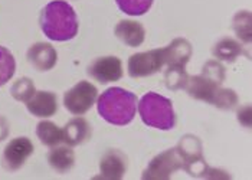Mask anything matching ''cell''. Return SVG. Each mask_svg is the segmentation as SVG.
I'll return each mask as SVG.
<instances>
[{
    "mask_svg": "<svg viewBox=\"0 0 252 180\" xmlns=\"http://www.w3.org/2000/svg\"><path fill=\"white\" fill-rule=\"evenodd\" d=\"M43 35L55 42L74 39L78 33V18L74 7L65 0H54L40 12Z\"/></svg>",
    "mask_w": 252,
    "mask_h": 180,
    "instance_id": "obj_1",
    "label": "cell"
},
{
    "mask_svg": "<svg viewBox=\"0 0 252 180\" xmlns=\"http://www.w3.org/2000/svg\"><path fill=\"white\" fill-rule=\"evenodd\" d=\"M98 114L110 124L127 125L137 111V97L120 87H113L104 91L97 98Z\"/></svg>",
    "mask_w": 252,
    "mask_h": 180,
    "instance_id": "obj_2",
    "label": "cell"
},
{
    "mask_svg": "<svg viewBox=\"0 0 252 180\" xmlns=\"http://www.w3.org/2000/svg\"><path fill=\"white\" fill-rule=\"evenodd\" d=\"M138 113L143 122L157 130H172L175 127V110L172 101L157 92H147L138 102Z\"/></svg>",
    "mask_w": 252,
    "mask_h": 180,
    "instance_id": "obj_3",
    "label": "cell"
},
{
    "mask_svg": "<svg viewBox=\"0 0 252 180\" xmlns=\"http://www.w3.org/2000/svg\"><path fill=\"white\" fill-rule=\"evenodd\" d=\"M97 97V88L88 81H81L77 85H74L69 91L65 92L63 105L71 114L82 116L94 105Z\"/></svg>",
    "mask_w": 252,
    "mask_h": 180,
    "instance_id": "obj_4",
    "label": "cell"
},
{
    "mask_svg": "<svg viewBox=\"0 0 252 180\" xmlns=\"http://www.w3.org/2000/svg\"><path fill=\"white\" fill-rule=\"evenodd\" d=\"M166 63L164 48L133 55L128 60V74L133 78H143L157 72Z\"/></svg>",
    "mask_w": 252,
    "mask_h": 180,
    "instance_id": "obj_5",
    "label": "cell"
},
{
    "mask_svg": "<svg viewBox=\"0 0 252 180\" xmlns=\"http://www.w3.org/2000/svg\"><path fill=\"white\" fill-rule=\"evenodd\" d=\"M33 153V144L28 137H16L3 150L1 164L6 170L15 172L20 169Z\"/></svg>",
    "mask_w": 252,
    "mask_h": 180,
    "instance_id": "obj_6",
    "label": "cell"
},
{
    "mask_svg": "<svg viewBox=\"0 0 252 180\" xmlns=\"http://www.w3.org/2000/svg\"><path fill=\"white\" fill-rule=\"evenodd\" d=\"M88 74L101 84L116 82L123 77V63L116 57H102L90 65Z\"/></svg>",
    "mask_w": 252,
    "mask_h": 180,
    "instance_id": "obj_7",
    "label": "cell"
},
{
    "mask_svg": "<svg viewBox=\"0 0 252 180\" xmlns=\"http://www.w3.org/2000/svg\"><path fill=\"white\" fill-rule=\"evenodd\" d=\"M180 166H182V154H179V150L164 151L163 154H158L155 160L149 164V167L144 173V179H147V178H153V179L169 178Z\"/></svg>",
    "mask_w": 252,
    "mask_h": 180,
    "instance_id": "obj_8",
    "label": "cell"
},
{
    "mask_svg": "<svg viewBox=\"0 0 252 180\" xmlns=\"http://www.w3.org/2000/svg\"><path fill=\"white\" fill-rule=\"evenodd\" d=\"M26 107L31 114L48 119L58 111V100L54 92L49 91H35L29 100H26Z\"/></svg>",
    "mask_w": 252,
    "mask_h": 180,
    "instance_id": "obj_9",
    "label": "cell"
},
{
    "mask_svg": "<svg viewBox=\"0 0 252 180\" xmlns=\"http://www.w3.org/2000/svg\"><path fill=\"white\" fill-rule=\"evenodd\" d=\"M28 60L32 63V66L39 71H49L55 66L58 60V54L52 45L39 42L29 48Z\"/></svg>",
    "mask_w": 252,
    "mask_h": 180,
    "instance_id": "obj_10",
    "label": "cell"
},
{
    "mask_svg": "<svg viewBox=\"0 0 252 180\" xmlns=\"http://www.w3.org/2000/svg\"><path fill=\"white\" fill-rule=\"evenodd\" d=\"M116 35L123 43L128 46H140L144 40V28L136 20H121L116 26Z\"/></svg>",
    "mask_w": 252,
    "mask_h": 180,
    "instance_id": "obj_11",
    "label": "cell"
},
{
    "mask_svg": "<svg viewBox=\"0 0 252 180\" xmlns=\"http://www.w3.org/2000/svg\"><path fill=\"white\" fill-rule=\"evenodd\" d=\"M99 167H101V178L118 180L126 173L127 161H126L124 154H121L116 150H111L102 157Z\"/></svg>",
    "mask_w": 252,
    "mask_h": 180,
    "instance_id": "obj_12",
    "label": "cell"
},
{
    "mask_svg": "<svg viewBox=\"0 0 252 180\" xmlns=\"http://www.w3.org/2000/svg\"><path fill=\"white\" fill-rule=\"evenodd\" d=\"M190 45L185 39H176L167 48H164V57L166 63L170 65V68L183 69L188 60L190 58Z\"/></svg>",
    "mask_w": 252,
    "mask_h": 180,
    "instance_id": "obj_13",
    "label": "cell"
},
{
    "mask_svg": "<svg viewBox=\"0 0 252 180\" xmlns=\"http://www.w3.org/2000/svg\"><path fill=\"white\" fill-rule=\"evenodd\" d=\"M48 163L54 170L59 173H65L72 169L75 163V154L69 146H55L49 154H48Z\"/></svg>",
    "mask_w": 252,
    "mask_h": 180,
    "instance_id": "obj_14",
    "label": "cell"
},
{
    "mask_svg": "<svg viewBox=\"0 0 252 180\" xmlns=\"http://www.w3.org/2000/svg\"><path fill=\"white\" fill-rule=\"evenodd\" d=\"M62 133H63V143H66L68 146H78L88 140L91 134V128L84 119H74L62 128Z\"/></svg>",
    "mask_w": 252,
    "mask_h": 180,
    "instance_id": "obj_15",
    "label": "cell"
},
{
    "mask_svg": "<svg viewBox=\"0 0 252 180\" xmlns=\"http://www.w3.org/2000/svg\"><path fill=\"white\" fill-rule=\"evenodd\" d=\"M36 134L42 144L48 147H55L63 143V133L62 128H59L52 121H40L36 125Z\"/></svg>",
    "mask_w": 252,
    "mask_h": 180,
    "instance_id": "obj_16",
    "label": "cell"
},
{
    "mask_svg": "<svg viewBox=\"0 0 252 180\" xmlns=\"http://www.w3.org/2000/svg\"><path fill=\"white\" fill-rule=\"evenodd\" d=\"M16 71V62L9 49L0 46V87L12 80Z\"/></svg>",
    "mask_w": 252,
    "mask_h": 180,
    "instance_id": "obj_17",
    "label": "cell"
},
{
    "mask_svg": "<svg viewBox=\"0 0 252 180\" xmlns=\"http://www.w3.org/2000/svg\"><path fill=\"white\" fill-rule=\"evenodd\" d=\"M121 12L128 16H141L147 13L153 4V0H116Z\"/></svg>",
    "mask_w": 252,
    "mask_h": 180,
    "instance_id": "obj_18",
    "label": "cell"
},
{
    "mask_svg": "<svg viewBox=\"0 0 252 180\" xmlns=\"http://www.w3.org/2000/svg\"><path fill=\"white\" fill-rule=\"evenodd\" d=\"M241 54V46L232 39L220 40L215 48V55L220 60H233Z\"/></svg>",
    "mask_w": 252,
    "mask_h": 180,
    "instance_id": "obj_19",
    "label": "cell"
},
{
    "mask_svg": "<svg viewBox=\"0 0 252 180\" xmlns=\"http://www.w3.org/2000/svg\"><path fill=\"white\" fill-rule=\"evenodd\" d=\"M33 92H35L33 82L28 78H22V80L16 81L13 88H12V95L18 101H25V102L31 98V95Z\"/></svg>",
    "mask_w": 252,
    "mask_h": 180,
    "instance_id": "obj_20",
    "label": "cell"
}]
</instances>
